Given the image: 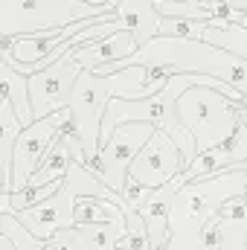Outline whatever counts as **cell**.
I'll list each match as a JSON object with an SVG mask.
<instances>
[{"instance_id": "obj_1", "label": "cell", "mask_w": 247, "mask_h": 250, "mask_svg": "<svg viewBox=\"0 0 247 250\" xmlns=\"http://www.w3.org/2000/svg\"><path fill=\"white\" fill-rule=\"evenodd\" d=\"M134 64L169 67L175 73H206V76H215V79L233 84L239 93L247 96V59L224 50V47H215L209 41H201V38L154 35L134 56L102 64V67H96V73H117V70L134 67Z\"/></svg>"}, {"instance_id": "obj_2", "label": "cell", "mask_w": 247, "mask_h": 250, "mask_svg": "<svg viewBox=\"0 0 247 250\" xmlns=\"http://www.w3.org/2000/svg\"><path fill=\"white\" fill-rule=\"evenodd\" d=\"M247 102L245 93H239L227 82H212V84H195L181 93L178 99V114L184 125L192 131L198 154L221 146L239 131V108Z\"/></svg>"}, {"instance_id": "obj_3", "label": "cell", "mask_w": 247, "mask_h": 250, "mask_svg": "<svg viewBox=\"0 0 247 250\" xmlns=\"http://www.w3.org/2000/svg\"><path fill=\"white\" fill-rule=\"evenodd\" d=\"M114 9V0H0V32L3 38L41 35L87 18H99Z\"/></svg>"}, {"instance_id": "obj_4", "label": "cell", "mask_w": 247, "mask_h": 250, "mask_svg": "<svg viewBox=\"0 0 247 250\" xmlns=\"http://www.w3.org/2000/svg\"><path fill=\"white\" fill-rule=\"evenodd\" d=\"M157 131L154 123H125L120 125L108 143L102 146L99 157L90 163V169L96 172V178H102L114 192L123 195L125 181H128V169L134 163V157L143 151V146L151 140V134Z\"/></svg>"}, {"instance_id": "obj_5", "label": "cell", "mask_w": 247, "mask_h": 250, "mask_svg": "<svg viewBox=\"0 0 247 250\" xmlns=\"http://www.w3.org/2000/svg\"><path fill=\"white\" fill-rule=\"evenodd\" d=\"M70 108L56 111L44 120H35L32 125H23L18 143H15V169H12V192L29 187L32 175L38 172L44 154L50 151V146L56 143V137L62 134V128L70 123Z\"/></svg>"}, {"instance_id": "obj_6", "label": "cell", "mask_w": 247, "mask_h": 250, "mask_svg": "<svg viewBox=\"0 0 247 250\" xmlns=\"http://www.w3.org/2000/svg\"><path fill=\"white\" fill-rule=\"evenodd\" d=\"M82 70L84 67L76 62V56L67 53L56 64L29 76V96H32V117L35 120H44V117L64 111L70 105V96H73V87H76Z\"/></svg>"}, {"instance_id": "obj_7", "label": "cell", "mask_w": 247, "mask_h": 250, "mask_svg": "<svg viewBox=\"0 0 247 250\" xmlns=\"http://www.w3.org/2000/svg\"><path fill=\"white\" fill-rule=\"evenodd\" d=\"M184 169H186L184 151L178 148V143L172 140L169 131L157 128L151 134V140L143 146V151L134 157V163L128 169V178L140 181L148 189H157L163 184H169V181H175Z\"/></svg>"}, {"instance_id": "obj_8", "label": "cell", "mask_w": 247, "mask_h": 250, "mask_svg": "<svg viewBox=\"0 0 247 250\" xmlns=\"http://www.w3.org/2000/svg\"><path fill=\"white\" fill-rule=\"evenodd\" d=\"M206 250H245L247 248V192L227 198L204 227Z\"/></svg>"}, {"instance_id": "obj_9", "label": "cell", "mask_w": 247, "mask_h": 250, "mask_svg": "<svg viewBox=\"0 0 247 250\" xmlns=\"http://www.w3.org/2000/svg\"><path fill=\"white\" fill-rule=\"evenodd\" d=\"M76 201H79V195H76L73 189L62 187V192H56V195H50L47 201H41V204H35V207H29V209H21V212H15V215H18L38 239L50 242L59 230L76 224Z\"/></svg>"}, {"instance_id": "obj_10", "label": "cell", "mask_w": 247, "mask_h": 250, "mask_svg": "<svg viewBox=\"0 0 247 250\" xmlns=\"http://www.w3.org/2000/svg\"><path fill=\"white\" fill-rule=\"evenodd\" d=\"M137 50H140V44H137L134 32H131V29H120V32H114V35H105V38H96V41H87V44L76 47L73 56H76V62L82 64V67L96 70V67H102V64L128 59V56H134Z\"/></svg>"}, {"instance_id": "obj_11", "label": "cell", "mask_w": 247, "mask_h": 250, "mask_svg": "<svg viewBox=\"0 0 247 250\" xmlns=\"http://www.w3.org/2000/svg\"><path fill=\"white\" fill-rule=\"evenodd\" d=\"M117 15L125 21V26L134 32L140 47L148 44L154 35H160L163 15L154 6V0H120L117 3Z\"/></svg>"}, {"instance_id": "obj_12", "label": "cell", "mask_w": 247, "mask_h": 250, "mask_svg": "<svg viewBox=\"0 0 247 250\" xmlns=\"http://www.w3.org/2000/svg\"><path fill=\"white\" fill-rule=\"evenodd\" d=\"M0 123H3V137H0V189L12 192V169H15V143L23 131V123L9 99L0 96Z\"/></svg>"}, {"instance_id": "obj_13", "label": "cell", "mask_w": 247, "mask_h": 250, "mask_svg": "<svg viewBox=\"0 0 247 250\" xmlns=\"http://www.w3.org/2000/svg\"><path fill=\"white\" fill-rule=\"evenodd\" d=\"M67 125L62 128V134L56 137V143L50 146V151L44 154V160H41L38 172L32 175L29 187H41V184L59 181V178H64V175L70 172V166L76 163V157H73V143H70V128H67Z\"/></svg>"}, {"instance_id": "obj_14", "label": "cell", "mask_w": 247, "mask_h": 250, "mask_svg": "<svg viewBox=\"0 0 247 250\" xmlns=\"http://www.w3.org/2000/svg\"><path fill=\"white\" fill-rule=\"evenodd\" d=\"M0 96L15 105V111H18L23 125L35 123V117H32V96H29V76L15 70L3 59H0Z\"/></svg>"}, {"instance_id": "obj_15", "label": "cell", "mask_w": 247, "mask_h": 250, "mask_svg": "<svg viewBox=\"0 0 247 250\" xmlns=\"http://www.w3.org/2000/svg\"><path fill=\"white\" fill-rule=\"evenodd\" d=\"M239 12H247V0H218ZM163 18H195V21H212L215 18V0H154Z\"/></svg>"}, {"instance_id": "obj_16", "label": "cell", "mask_w": 247, "mask_h": 250, "mask_svg": "<svg viewBox=\"0 0 247 250\" xmlns=\"http://www.w3.org/2000/svg\"><path fill=\"white\" fill-rule=\"evenodd\" d=\"M201 41H209L215 47H224V50L247 59V29L239 26V23H230V21H204Z\"/></svg>"}, {"instance_id": "obj_17", "label": "cell", "mask_w": 247, "mask_h": 250, "mask_svg": "<svg viewBox=\"0 0 247 250\" xmlns=\"http://www.w3.org/2000/svg\"><path fill=\"white\" fill-rule=\"evenodd\" d=\"M102 221H125V209L111 198L84 195L76 201V224H102Z\"/></svg>"}, {"instance_id": "obj_18", "label": "cell", "mask_w": 247, "mask_h": 250, "mask_svg": "<svg viewBox=\"0 0 247 250\" xmlns=\"http://www.w3.org/2000/svg\"><path fill=\"white\" fill-rule=\"evenodd\" d=\"M0 236H9L15 242V250H44V239H38L15 212H3L0 215Z\"/></svg>"}, {"instance_id": "obj_19", "label": "cell", "mask_w": 247, "mask_h": 250, "mask_svg": "<svg viewBox=\"0 0 247 250\" xmlns=\"http://www.w3.org/2000/svg\"><path fill=\"white\" fill-rule=\"evenodd\" d=\"M125 209V233L120 239V248L125 250H154L151 248V236H148V224L145 218L134 209V207H123Z\"/></svg>"}, {"instance_id": "obj_20", "label": "cell", "mask_w": 247, "mask_h": 250, "mask_svg": "<svg viewBox=\"0 0 247 250\" xmlns=\"http://www.w3.org/2000/svg\"><path fill=\"white\" fill-rule=\"evenodd\" d=\"M44 250H90V239H87V233H84L82 224H73V227L59 230L44 245Z\"/></svg>"}, {"instance_id": "obj_21", "label": "cell", "mask_w": 247, "mask_h": 250, "mask_svg": "<svg viewBox=\"0 0 247 250\" xmlns=\"http://www.w3.org/2000/svg\"><path fill=\"white\" fill-rule=\"evenodd\" d=\"M148 195H151V189L143 187L140 181H134V178H128V181H125V189H123L125 207H134V209H140V207L148 201Z\"/></svg>"}, {"instance_id": "obj_22", "label": "cell", "mask_w": 247, "mask_h": 250, "mask_svg": "<svg viewBox=\"0 0 247 250\" xmlns=\"http://www.w3.org/2000/svg\"><path fill=\"white\" fill-rule=\"evenodd\" d=\"M117 250H125V248H117Z\"/></svg>"}]
</instances>
